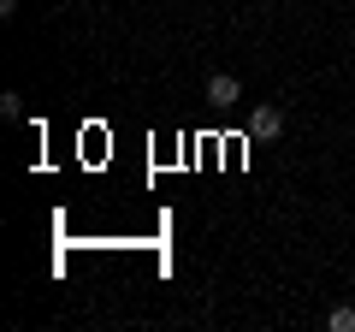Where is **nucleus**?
<instances>
[{"label": "nucleus", "instance_id": "obj_2", "mask_svg": "<svg viewBox=\"0 0 355 332\" xmlns=\"http://www.w3.org/2000/svg\"><path fill=\"white\" fill-rule=\"evenodd\" d=\"M207 101H214V107H237L243 101V83L231 72H214V77H207Z\"/></svg>", "mask_w": 355, "mask_h": 332}, {"label": "nucleus", "instance_id": "obj_1", "mask_svg": "<svg viewBox=\"0 0 355 332\" xmlns=\"http://www.w3.org/2000/svg\"><path fill=\"white\" fill-rule=\"evenodd\" d=\"M243 137H249V142H279V137H284V107H272V101L254 107V113H249V131H243Z\"/></svg>", "mask_w": 355, "mask_h": 332}, {"label": "nucleus", "instance_id": "obj_4", "mask_svg": "<svg viewBox=\"0 0 355 332\" xmlns=\"http://www.w3.org/2000/svg\"><path fill=\"white\" fill-rule=\"evenodd\" d=\"M0 113H6V119H18V113H24V95H18V90H6V95H0Z\"/></svg>", "mask_w": 355, "mask_h": 332}, {"label": "nucleus", "instance_id": "obj_3", "mask_svg": "<svg viewBox=\"0 0 355 332\" xmlns=\"http://www.w3.org/2000/svg\"><path fill=\"white\" fill-rule=\"evenodd\" d=\"M326 326H331V332H355V308H331Z\"/></svg>", "mask_w": 355, "mask_h": 332}]
</instances>
